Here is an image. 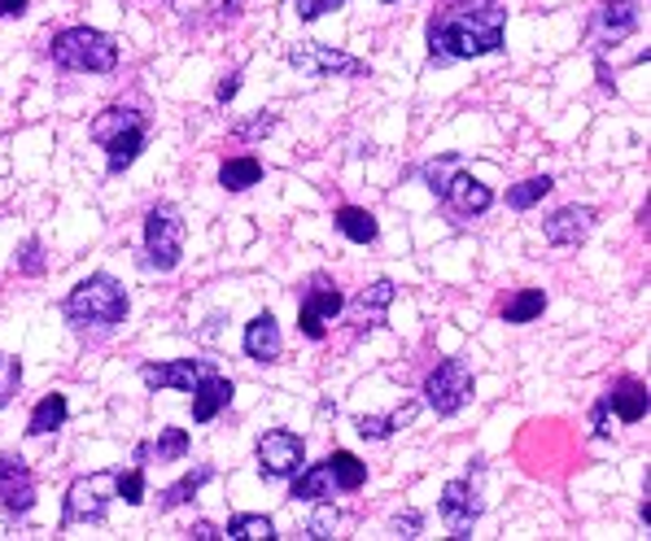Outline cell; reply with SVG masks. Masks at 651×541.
Masks as SVG:
<instances>
[{
    "mask_svg": "<svg viewBox=\"0 0 651 541\" xmlns=\"http://www.w3.org/2000/svg\"><path fill=\"white\" fill-rule=\"evenodd\" d=\"M507 9L486 0L481 9H446L429 18V62L455 67L472 58H490L503 49Z\"/></svg>",
    "mask_w": 651,
    "mask_h": 541,
    "instance_id": "1",
    "label": "cell"
},
{
    "mask_svg": "<svg viewBox=\"0 0 651 541\" xmlns=\"http://www.w3.org/2000/svg\"><path fill=\"white\" fill-rule=\"evenodd\" d=\"M62 310H67L74 333H83V337H110L128 319L132 302H128V288L114 275L96 270V275L79 279L71 293H67V306Z\"/></svg>",
    "mask_w": 651,
    "mask_h": 541,
    "instance_id": "2",
    "label": "cell"
},
{
    "mask_svg": "<svg viewBox=\"0 0 651 541\" xmlns=\"http://www.w3.org/2000/svg\"><path fill=\"white\" fill-rule=\"evenodd\" d=\"M49 58L62 70H83V74H110L119 67V44L96 31V27H67L53 35Z\"/></svg>",
    "mask_w": 651,
    "mask_h": 541,
    "instance_id": "3",
    "label": "cell"
},
{
    "mask_svg": "<svg viewBox=\"0 0 651 541\" xmlns=\"http://www.w3.org/2000/svg\"><path fill=\"white\" fill-rule=\"evenodd\" d=\"M184 236H189V223H184L180 205L157 202L145 214V258H141V267L157 270V275L175 270L184 263Z\"/></svg>",
    "mask_w": 651,
    "mask_h": 541,
    "instance_id": "4",
    "label": "cell"
},
{
    "mask_svg": "<svg viewBox=\"0 0 651 541\" xmlns=\"http://www.w3.org/2000/svg\"><path fill=\"white\" fill-rule=\"evenodd\" d=\"M285 62L297 74H311V79H372V67L363 58L342 53L333 44H293Z\"/></svg>",
    "mask_w": 651,
    "mask_h": 541,
    "instance_id": "5",
    "label": "cell"
},
{
    "mask_svg": "<svg viewBox=\"0 0 651 541\" xmlns=\"http://www.w3.org/2000/svg\"><path fill=\"white\" fill-rule=\"evenodd\" d=\"M468 398H472V367L464 358H446L425 376V402L434 406L441 419L459 415Z\"/></svg>",
    "mask_w": 651,
    "mask_h": 541,
    "instance_id": "6",
    "label": "cell"
},
{
    "mask_svg": "<svg viewBox=\"0 0 651 541\" xmlns=\"http://www.w3.org/2000/svg\"><path fill=\"white\" fill-rule=\"evenodd\" d=\"M114 502V472H88L79 476L71 489H67V516L62 524H101L105 511Z\"/></svg>",
    "mask_w": 651,
    "mask_h": 541,
    "instance_id": "7",
    "label": "cell"
},
{
    "mask_svg": "<svg viewBox=\"0 0 651 541\" xmlns=\"http://www.w3.org/2000/svg\"><path fill=\"white\" fill-rule=\"evenodd\" d=\"M254 459H258V472L267 480H289L306 468V441L289 428H272V432L258 437Z\"/></svg>",
    "mask_w": 651,
    "mask_h": 541,
    "instance_id": "8",
    "label": "cell"
},
{
    "mask_svg": "<svg viewBox=\"0 0 651 541\" xmlns=\"http://www.w3.org/2000/svg\"><path fill=\"white\" fill-rule=\"evenodd\" d=\"M342 310H346L342 288L328 284V279H315V288L306 293V302H302V310H297V328H302V337L324 340L328 337V324H333Z\"/></svg>",
    "mask_w": 651,
    "mask_h": 541,
    "instance_id": "9",
    "label": "cell"
},
{
    "mask_svg": "<svg viewBox=\"0 0 651 541\" xmlns=\"http://www.w3.org/2000/svg\"><path fill=\"white\" fill-rule=\"evenodd\" d=\"M437 511H441V520H446V529L455 538H472V524L481 520V493H477V484L472 480H450L441 489Z\"/></svg>",
    "mask_w": 651,
    "mask_h": 541,
    "instance_id": "10",
    "label": "cell"
},
{
    "mask_svg": "<svg viewBox=\"0 0 651 541\" xmlns=\"http://www.w3.org/2000/svg\"><path fill=\"white\" fill-rule=\"evenodd\" d=\"M0 502L9 516H27L35 507V476L22 455H0Z\"/></svg>",
    "mask_w": 651,
    "mask_h": 541,
    "instance_id": "11",
    "label": "cell"
},
{
    "mask_svg": "<svg viewBox=\"0 0 651 541\" xmlns=\"http://www.w3.org/2000/svg\"><path fill=\"white\" fill-rule=\"evenodd\" d=\"M202 371H211L202 358H171V363H149L141 367V380L149 389H175V394H193V385L202 380Z\"/></svg>",
    "mask_w": 651,
    "mask_h": 541,
    "instance_id": "12",
    "label": "cell"
},
{
    "mask_svg": "<svg viewBox=\"0 0 651 541\" xmlns=\"http://www.w3.org/2000/svg\"><path fill=\"white\" fill-rule=\"evenodd\" d=\"M599 223V210L594 205H560L551 218H542V236L551 245H578L590 236V227Z\"/></svg>",
    "mask_w": 651,
    "mask_h": 541,
    "instance_id": "13",
    "label": "cell"
},
{
    "mask_svg": "<svg viewBox=\"0 0 651 541\" xmlns=\"http://www.w3.org/2000/svg\"><path fill=\"white\" fill-rule=\"evenodd\" d=\"M639 22H643L639 0H603L599 13H594V35L603 44H621V40H630L639 31Z\"/></svg>",
    "mask_w": 651,
    "mask_h": 541,
    "instance_id": "14",
    "label": "cell"
},
{
    "mask_svg": "<svg viewBox=\"0 0 651 541\" xmlns=\"http://www.w3.org/2000/svg\"><path fill=\"white\" fill-rule=\"evenodd\" d=\"M441 202L450 205L459 218H477V214H486V210L495 205V193H490V184H481L477 175L455 171L450 184H446V193H441Z\"/></svg>",
    "mask_w": 651,
    "mask_h": 541,
    "instance_id": "15",
    "label": "cell"
},
{
    "mask_svg": "<svg viewBox=\"0 0 651 541\" xmlns=\"http://www.w3.org/2000/svg\"><path fill=\"white\" fill-rule=\"evenodd\" d=\"M245 354L254 363H276L285 354V337H281V324H276L272 310H263V315H254L245 324Z\"/></svg>",
    "mask_w": 651,
    "mask_h": 541,
    "instance_id": "16",
    "label": "cell"
},
{
    "mask_svg": "<svg viewBox=\"0 0 651 541\" xmlns=\"http://www.w3.org/2000/svg\"><path fill=\"white\" fill-rule=\"evenodd\" d=\"M232 380L227 376H215V371H202V380L193 385V419L197 423H211L218 419V410H227L232 406Z\"/></svg>",
    "mask_w": 651,
    "mask_h": 541,
    "instance_id": "17",
    "label": "cell"
},
{
    "mask_svg": "<svg viewBox=\"0 0 651 541\" xmlns=\"http://www.w3.org/2000/svg\"><path fill=\"white\" fill-rule=\"evenodd\" d=\"M608 406H612V415L621 419V423H639V419H648L651 410V394L643 380H634V376H625V380H617L608 394Z\"/></svg>",
    "mask_w": 651,
    "mask_h": 541,
    "instance_id": "18",
    "label": "cell"
},
{
    "mask_svg": "<svg viewBox=\"0 0 651 541\" xmlns=\"http://www.w3.org/2000/svg\"><path fill=\"white\" fill-rule=\"evenodd\" d=\"M145 140H149L145 123H136V127H128V132L110 135V140L101 144V149H105V171H110V175H123V171H128V166L141 157Z\"/></svg>",
    "mask_w": 651,
    "mask_h": 541,
    "instance_id": "19",
    "label": "cell"
},
{
    "mask_svg": "<svg viewBox=\"0 0 651 541\" xmlns=\"http://www.w3.org/2000/svg\"><path fill=\"white\" fill-rule=\"evenodd\" d=\"M333 493H337V480L328 472V459L311 463V468H302V472L293 476L289 498H297V502H333Z\"/></svg>",
    "mask_w": 651,
    "mask_h": 541,
    "instance_id": "20",
    "label": "cell"
},
{
    "mask_svg": "<svg viewBox=\"0 0 651 541\" xmlns=\"http://www.w3.org/2000/svg\"><path fill=\"white\" fill-rule=\"evenodd\" d=\"M333 223H337V232H342L346 241H355V245H372V241L380 236L376 214H372V210H363V205H342V210L333 214Z\"/></svg>",
    "mask_w": 651,
    "mask_h": 541,
    "instance_id": "21",
    "label": "cell"
},
{
    "mask_svg": "<svg viewBox=\"0 0 651 541\" xmlns=\"http://www.w3.org/2000/svg\"><path fill=\"white\" fill-rule=\"evenodd\" d=\"M394 293H398V288H394V279H376L372 288H363L359 297L350 302V310L359 315L367 328H376V324L385 319V310L394 306Z\"/></svg>",
    "mask_w": 651,
    "mask_h": 541,
    "instance_id": "22",
    "label": "cell"
},
{
    "mask_svg": "<svg viewBox=\"0 0 651 541\" xmlns=\"http://www.w3.org/2000/svg\"><path fill=\"white\" fill-rule=\"evenodd\" d=\"M206 480H215V468L211 463H197L193 472H184L171 489H162V498H157V511H175V507H184V502H193L197 493H202V484Z\"/></svg>",
    "mask_w": 651,
    "mask_h": 541,
    "instance_id": "23",
    "label": "cell"
},
{
    "mask_svg": "<svg viewBox=\"0 0 651 541\" xmlns=\"http://www.w3.org/2000/svg\"><path fill=\"white\" fill-rule=\"evenodd\" d=\"M254 184H263V162L258 157H227L218 166V188L223 193H245Z\"/></svg>",
    "mask_w": 651,
    "mask_h": 541,
    "instance_id": "24",
    "label": "cell"
},
{
    "mask_svg": "<svg viewBox=\"0 0 651 541\" xmlns=\"http://www.w3.org/2000/svg\"><path fill=\"white\" fill-rule=\"evenodd\" d=\"M67 415H71V406H67L62 394L40 398L35 410H31V419H27V437H49V432H58V428L67 423Z\"/></svg>",
    "mask_w": 651,
    "mask_h": 541,
    "instance_id": "25",
    "label": "cell"
},
{
    "mask_svg": "<svg viewBox=\"0 0 651 541\" xmlns=\"http://www.w3.org/2000/svg\"><path fill=\"white\" fill-rule=\"evenodd\" d=\"M184 455H189V432H184V428H162L153 446H141V450H136V463H145V459L175 463V459H184Z\"/></svg>",
    "mask_w": 651,
    "mask_h": 541,
    "instance_id": "26",
    "label": "cell"
},
{
    "mask_svg": "<svg viewBox=\"0 0 651 541\" xmlns=\"http://www.w3.org/2000/svg\"><path fill=\"white\" fill-rule=\"evenodd\" d=\"M328 472H333L342 493H355V489L367 484V463H359L350 450H333V455H328Z\"/></svg>",
    "mask_w": 651,
    "mask_h": 541,
    "instance_id": "27",
    "label": "cell"
},
{
    "mask_svg": "<svg viewBox=\"0 0 651 541\" xmlns=\"http://www.w3.org/2000/svg\"><path fill=\"white\" fill-rule=\"evenodd\" d=\"M547 310V293L542 288H520L503 306V324H533Z\"/></svg>",
    "mask_w": 651,
    "mask_h": 541,
    "instance_id": "28",
    "label": "cell"
},
{
    "mask_svg": "<svg viewBox=\"0 0 651 541\" xmlns=\"http://www.w3.org/2000/svg\"><path fill=\"white\" fill-rule=\"evenodd\" d=\"M223 541H272L276 538V524L267 516H232L227 529L218 533Z\"/></svg>",
    "mask_w": 651,
    "mask_h": 541,
    "instance_id": "29",
    "label": "cell"
},
{
    "mask_svg": "<svg viewBox=\"0 0 651 541\" xmlns=\"http://www.w3.org/2000/svg\"><path fill=\"white\" fill-rule=\"evenodd\" d=\"M551 188H556L551 175H529V180H520V184L507 188V205H511V210H533Z\"/></svg>",
    "mask_w": 651,
    "mask_h": 541,
    "instance_id": "30",
    "label": "cell"
},
{
    "mask_svg": "<svg viewBox=\"0 0 651 541\" xmlns=\"http://www.w3.org/2000/svg\"><path fill=\"white\" fill-rule=\"evenodd\" d=\"M136 123H145V114H141V110H119V105H114V110H105V114L92 123V140H96V144H105L110 135L128 132V127H136Z\"/></svg>",
    "mask_w": 651,
    "mask_h": 541,
    "instance_id": "31",
    "label": "cell"
},
{
    "mask_svg": "<svg viewBox=\"0 0 651 541\" xmlns=\"http://www.w3.org/2000/svg\"><path fill=\"white\" fill-rule=\"evenodd\" d=\"M455 171H459V153H441V157H434V162L420 166V180H425V188H429L434 197H441Z\"/></svg>",
    "mask_w": 651,
    "mask_h": 541,
    "instance_id": "32",
    "label": "cell"
},
{
    "mask_svg": "<svg viewBox=\"0 0 651 541\" xmlns=\"http://www.w3.org/2000/svg\"><path fill=\"white\" fill-rule=\"evenodd\" d=\"M114 498H123L128 507H141L145 502V468L114 472Z\"/></svg>",
    "mask_w": 651,
    "mask_h": 541,
    "instance_id": "33",
    "label": "cell"
},
{
    "mask_svg": "<svg viewBox=\"0 0 651 541\" xmlns=\"http://www.w3.org/2000/svg\"><path fill=\"white\" fill-rule=\"evenodd\" d=\"M355 432H359L363 441H389L398 428H394L389 415H359V419H355Z\"/></svg>",
    "mask_w": 651,
    "mask_h": 541,
    "instance_id": "34",
    "label": "cell"
},
{
    "mask_svg": "<svg viewBox=\"0 0 651 541\" xmlns=\"http://www.w3.org/2000/svg\"><path fill=\"white\" fill-rule=\"evenodd\" d=\"M18 385H22V363L18 358H0V410L13 402Z\"/></svg>",
    "mask_w": 651,
    "mask_h": 541,
    "instance_id": "35",
    "label": "cell"
},
{
    "mask_svg": "<svg viewBox=\"0 0 651 541\" xmlns=\"http://www.w3.org/2000/svg\"><path fill=\"white\" fill-rule=\"evenodd\" d=\"M319 511L306 520V538H333V529H337V511L328 507V502H315Z\"/></svg>",
    "mask_w": 651,
    "mask_h": 541,
    "instance_id": "36",
    "label": "cell"
},
{
    "mask_svg": "<svg viewBox=\"0 0 651 541\" xmlns=\"http://www.w3.org/2000/svg\"><path fill=\"white\" fill-rule=\"evenodd\" d=\"M350 0H293V9H297V18L302 22H315V18H324V13H333V9H346Z\"/></svg>",
    "mask_w": 651,
    "mask_h": 541,
    "instance_id": "37",
    "label": "cell"
},
{
    "mask_svg": "<svg viewBox=\"0 0 651 541\" xmlns=\"http://www.w3.org/2000/svg\"><path fill=\"white\" fill-rule=\"evenodd\" d=\"M13 267L22 270V275H40V270H44V249H40V241H27L22 254L13 258Z\"/></svg>",
    "mask_w": 651,
    "mask_h": 541,
    "instance_id": "38",
    "label": "cell"
},
{
    "mask_svg": "<svg viewBox=\"0 0 651 541\" xmlns=\"http://www.w3.org/2000/svg\"><path fill=\"white\" fill-rule=\"evenodd\" d=\"M612 406H608V398H599V402L590 406V432L594 437H612Z\"/></svg>",
    "mask_w": 651,
    "mask_h": 541,
    "instance_id": "39",
    "label": "cell"
},
{
    "mask_svg": "<svg viewBox=\"0 0 651 541\" xmlns=\"http://www.w3.org/2000/svg\"><path fill=\"white\" fill-rule=\"evenodd\" d=\"M389 529H394V538H420L425 516H420V511H403V516H394V520H389Z\"/></svg>",
    "mask_w": 651,
    "mask_h": 541,
    "instance_id": "40",
    "label": "cell"
},
{
    "mask_svg": "<svg viewBox=\"0 0 651 541\" xmlns=\"http://www.w3.org/2000/svg\"><path fill=\"white\" fill-rule=\"evenodd\" d=\"M276 114H258L254 123H245V127H236V140H258V135H272L276 132Z\"/></svg>",
    "mask_w": 651,
    "mask_h": 541,
    "instance_id": "41",
    "label": "cell"
},
{
    "mask_svg": "<svg viewBox=\"0 0 651 541\" xmlns=\"http://www.w3.org/2000/svg\"><path fill=\"white\" fill-rule=\"evenodd\" d=\"M236 92H241V70H232V74H223V79H218L215 101H218V105H227V101H232Z\"/></svg>",
    "mask_w": 651,
    "mask_h": 541,
    "instance_id": "42",
    "label": "cell"
},
{
    "mask_svg": "<svg viewBox=\"0 0 651 541\" xmlns=\"http://www.w3.org/2000/svg\"><path fill=\"white\" fill-rule=\"evenodd\" d=\"M189 538H197V541H218V529H215V524H206V520H197V524L189 529Z\"/></svg>",
    "mask_w": 651,
    "mask_h": 541,
    "instance_id": "43",
    "label": "cell"
},
{
    "mask_svg": "<svg viewBox=\"0 0 651 541\" xmlns=\"http://www.w3.org/2000/svg\"><path fill=\"white\" fill-rule=\"evenodd\" d=\"M27 13V0H0V18H22Z\"/></svg>",
    "mask_w": 651,
    "mask_h": 541,
    "instance_id": "44",
    "label": "cell"
},
{
    "mask_svg": "<svg viewBox=\"0 0 651 541\" xmlns=\"http://www.w3.org/2000/svg\"><path fill=\"white\" fill-rule=\"evenodd\" d=\"M241 4H245V0H227V4H223V13H218V18H236V13H241Z\"/></svg>",
    "mask_w": 651,
    "mask_h": 541,
    "instance_id": "45",
    "label": "cell"
},
{
    "mask_svg": "<svg viewBox=\"0 0 651 541\" xmlns=\"http://www.w3.org/2000/svg\"><path fill=\"white\" fill-rule=\"evenodd\" d=\"M385 4H394V0H385Z\"/></svg>",
    "mask_w": 651,
    "mask_h": 541,
    "instance_id": "46",
    "label": "cell"
}]
</instances>
